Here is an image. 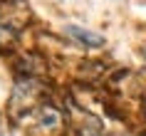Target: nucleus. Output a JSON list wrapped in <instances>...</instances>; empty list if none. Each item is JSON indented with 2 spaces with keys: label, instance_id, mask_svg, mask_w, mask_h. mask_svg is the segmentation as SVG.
<instances>
[{
  "label": "nucleus",
  "instance_id": "nucleus-1",
  "mask_svg": "<svg viewBox=\"0 0 146 136\" xmlns=\"http://www.w3.org/2000/svg\"><path fill=\"white\" fill-rule=\"evenodd\" d=\"M64 32H67L72 40H77L79 45H84V47H104V37H102V35L89 32V30H84V27H79V25H67Z\"/></svg>",
  "mask_w": 146,
  "mask_h": 136
},
{
  "label": "nucleus",
  "instance_id": "nucleus-2",
  "mask_svg": "<svg viewBox=\"0 0 146 136\" xmlns=\"http://www.w3.org/2000/svg\"><path fill=\"white\" fill-rule=\"evenodd\" d=\"M37 121H40L42 129H54V126H60L62 114H60V109H54L52 104H40L37 106Z\"/></svg>",
  "mask_w": 146,
  "mask_h": 136
},
{
  "label": "nucleus",
  "instance_id": "nucleus-3",
  "mask_svg": "<svg viewBox=\"0 0 146 136\" xmlns=\"http://www.w3.org/2000/svg\"><path fill=\"white\" fill-rule=\"evenodd\" d=\"M82 136H124V134H109V131H102L99 121L97 119H89V124H82Z\"/></svg>",
  "mask_w": 146,
  "mask_h": 136
},
{
  "label": "nucleus",
  "instance_id": "nucleus-4",
  "mask_svg": "<svg viewBox=\"0 0 146 136\" xmlns=\"http://www.w3.org/2000/svg\"><path fill=\"white\" fill-rule=\"evenodd\" d=\"M144 116H146V99H144Z\"/></svg>",
  "mask_w": 146,
  "mask_h": 136
},
{
  "label": "nucleus",
  "instance_id": "nucleus-5",
  "mask_svg": "<svg viewBox=\"0 0 146 136\" xmlns=\"http://www.w3.org/2000/svg\"><path fill=\"white\" fill-rule=\"evenodd\" d=\"M0 136H3V124H0Z\"/></svg>",
  "mask_w": 146,
  "mask_h": 136
}]
</instances>
